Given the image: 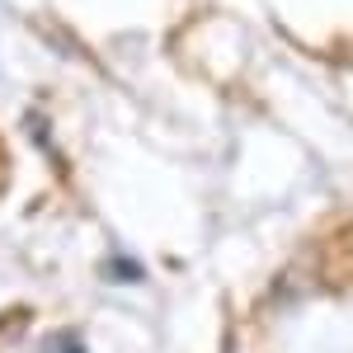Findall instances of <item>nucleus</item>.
I'll return each mask as SVG.
<instances>
[{
	"label": "nucleus",
	"instance_id": "f257e3e1",
	"mask_svg": "<svg viewBox=\"0 0 353 353\" xmlns=\"http://www.w3.org/2000/svg\"><path fill=\"white\" fill-rule=\"evenodd\" d=\"M43 353H81V344L71 339V334H57V339H48V349Z\"/></svg>",
	"mask_w": 353,
	"mask_h": 353
}]
</instances>
